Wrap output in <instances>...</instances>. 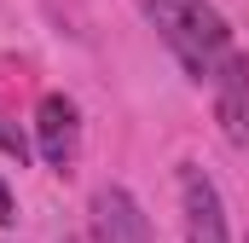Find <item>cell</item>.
I'll list each match as a JSON object with an SVG mask.
<instances>
[{"label": "cell", "instance_id": "2", "mask_svg": "<svg viewBox=\"0 0 249 243\" xmlns=\"http://www.w3.org/2000/svg\"><path fill=\"white\" fill-rule=\"evenodd\" d=\"M180 220H186V243H232V232H226V203H220L214 180L197 162L180 168Z\"/></svg>", "mask_w": 249, "mask_h": 243}, {"label": "cell", "instance_id": "4", "mask_svg": "<svg viewBox=\"0 0 249 243\" xmlns=\"http://www.w3.org/2000/svg\"><path fill=\"white\" fill-rule=\"evenodd\" d=\"M93 243H151V220L122 185L93 191Z\"/></svg>", "mask_w": 249, "mask_h": 243}, {"label": "cell", "instance_id": "5", "mask_svg": "<svg viewBox=\"0 0 249 243\" xmlns=\"http://www.w3.org/2000/svg\"><path fill=\"white\" fill-rule=\"evenodd\" d=\"M35 145H41V162L47 168H70L75 162V145H81V122H75V104L64 93H47L41 110H35Z\"/></svg>", "mask_w": 249, "mask_h": 243}, {"label": "cell", "instance_id": "3", "mask_svg": "<svg viewBox=\"0 0 249 243\" xmlns=\"http://www.w3.org/2000/svg\"><path fill=\"white\" fill-rule=\"evenodd\" d=\"M209 87H214V122H220V133L238 151H249V58L244 52H226L214 64Z\"/></svg>", "mask_w": 249, "mask_h": 243}, {"label": "cell", "instance_id": "6", "mask_svg": "<svg viewBox=\"0 0 249 243\" xmlns=\"http://www.w3.org/2000/svg\"><path fill=\"white\" fill-rule=\"evenodd\" d=\"M0 151H6V156H18V162L29 156V139H23V133H18V127H12L6 116H0Z\"/></svg>", "mask_w": 249, "mask_h": 243}, {"label": "cell", "instance_id": "7", "mask_svg": "<svg viewBox=\"0 0 249 243\" xmlns=\"http://www.w3.org/2000/svg\"><path fill=\"white\" fill-rule=\"evenodd\" d=\"M12 214H18V208H12V191L0 185V226H12Z\"/></svg>", "mask_w": 249, "mask_h": 243}, {"label": "cell", "instance_id": "1", "mask_svg": "<svg viewBox=\"0 0 249 243\" xmlns=\"http://www.w3.org/2000/svg\"><path fill=\"white\" fill-rule=\"evenodd\" d=\"M139 12L157 23V35L174 47V58L197 81H209L214 64L232 52V29H226V17L209 0H139Z\"/></svg>", "mask_w": 249, "mask_h": 243}]
</instances>
